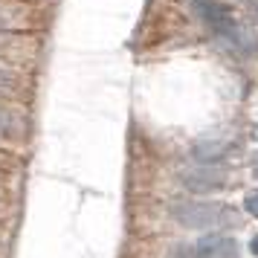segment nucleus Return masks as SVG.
Segmentation results:
<instances>
[{
  "instance_id": "f257e3e1",
  "label": "nucleus",
  "mask_w": 258,
  "mask_h": 258,
  "mask_svg": "<svg viewBox=\"0 0 258 258\" xmlns=\"http://www.w3.org/2000/svg\"><path fill=\"white\" fill-rule=\"evenodd\" d=\"M171 218L191 229H221V226H235L238 212L226 203H209V200H177L168 206Z\"/></svg>"
},
{
  "instance_id": "f03ea898",
  "label": "nucleus",
  "mask_w": 258,
  "mask_h": 258,
  "mask_svg": "<svg viewBox=\"0 0 258 258\" xmlns=\"http://www.w3.org/2000/svg\"><path fill=\"white\" fill-rule=\"evenodd\" d=\"M186 258H238V241L229 235L209 232L183 249Z\"/></svg>"
},
{
  "instance_id": "7ed1b4c3",
  "label": "nucleus",
  "mask_w": 258,
  "mask_h": 258,
  "mask_svg": "<svg viewBox=\"0 0 258 258\" xmlns=\"http://www.w3.org/2000/svg\"><path fill=\"white\" fill-rule=\"evenodd\" d=\"M195 12H198L200 21L209 26L212 32H218V35H229L235 29V18L223 3H215V0H195Z\"/></svg>"
},
{
  "instance_id": "20e7f679",
  "label": "nucleus",
  "mask_w": 258,
  "mask_h": 258,
  "mask_svg": "<svg viewBox=\"0 0 258 258\" xmlns=\"http://www.w3.org/2000/svg\"><path fill=\"white\" fill-rule=\"evenodd\" d=\"M203 174H191V171H183V183H186L188 188H195V191H206V188H218L223 186V180L226 177L218 171V168H200Z\"/></svg>"
},
{
  "instance_id": "39448f33",
  "label": "nucleus",
  "mask_w": 258,
  "mask_h": 258,
  "mask_svg": "<svg viewBox=\"0 0 258 258\" xmlns=\"http://www.w3.org/2000/svg\"><path fill=\"white\" fill-rule=\"evenodd\" d=\"M191 154H195V160H198V163L212 165V163H218V160H223L226 145H223V142H198V145L191 148Z\"/></svg>"
},
{
  "instance_id": "423d86ee",
  "label": "nucleus",
  "mask_w": 258,
  "mask_h": 258,
  "mask_svg": "<svg viewBox=\"0 0 258 258\" xmlns=\"http://www.w3.org/2000/svg\"><path fill=\"white\" fill-rule=\"evenodd\" d=\"M244 206H246V212H249L252 218H258V188H255V191H249V195H246Z\"/></svg>"
},
{
  "instance_id": "0eeeda50",
  "label": "nucleus",
  "mask_w": 258,
  "mask_h": 258,
  "mask_svg": "<svg viewBox=\"0 0 258 258\" xmlns=\"http://www.w3.org/2000/svg\"><path fill=\"white\" fill-rule=\"evenodd\" d=\"M12 131V116L6 110H0V134H9Z\"/></svg>"
},
{
  "instance_id": "6e6552de",
  "label": "nucleus",
  "mask_w": 258,
  "mask_h": 258,
  "mask_svg": "<svg viewBox=\"0 0 258 258\" xmlns=\"http://www.w3.org/2000/svg\"><path fill=\"white\" fill-rule=\"evenodd\" d=\"M3 29H12V21H9V15H3V9H0V32Z\"/></svg>"
},
{
  "instance_id": "1a4fd4ad",
  "label": "nucleus",
  "mask_w": 258,
  "mask_h": 258,
  "mask_svg": "<svg viewBox=\"0 0 258 258\" xmlns=\"http://www.w3.org/2000/svg\"><path fill=\"white\" fill-rule=\"evenodd\" d=\"M249 252H252V255H258V235L249 241Z\"/></svg>"
},
{
  "instance_id": "9d476101",
  "label": "nucleus",
  "mask_w": 258,
  "mask_h": 258,
  "mask_svg": "<svg viewBox=\"0 0 258 258\" xmlns=\"http://www.w3.org/2000/svg\"><path fill=\"white\" fill-rule=\"evenodd\" d=\"M0 84H12V79H9V73L0 70Z\"/></svg>"
}]
</instances>
